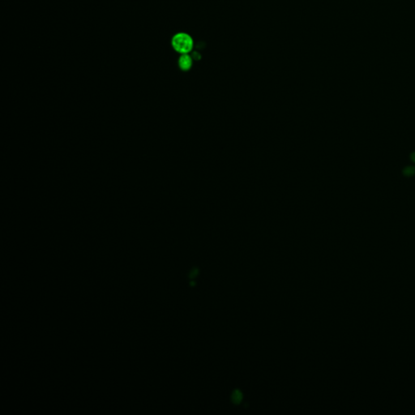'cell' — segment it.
Instances as JSON below:
<instances>
[{
	"label": "cell",
	"mask_w": 415,
	"mask_h": 415,
	"mask_svg": "<svg viewBox=\"0 0 415 415\" xmlns=\"http://www.w3.org/2000/svg\"><path fill=\"white\" fill-rule=\"evenodd\" d=\"M171 44L173 49L179 51L178 53L181 54L189 53L190 50H192L194 45L192 37L183 32H178L174 35L171 39Z\"/></svg>",
	"instance_id": "1"
},
{
	"label": "cell",
	"mask_w": 415,
	"mask_h": 415,
	"mask_svg": "<svg viewBox=\"0 0 415 415\" xmlns=\"http://www.w3.org/2000/svg\"><path fill=\"white\" fill-rule=\"evenodd\" d=\"M192 57L190 56L188 53H184L181 54V57L178 59V64H179L180 69L183 71H187L190 69V67L192 66Z\"/></svg>",
	"instance_id": "2"
},
{
	"label": "cell",
	"mask_w": 415,
	"mask_h": 415,
	"mask_svg": "<svg viewBox=\"0 0 415 415\" xmlns=\"http://www.w3.org/2000/svg\"><path fill=\"white\" fill-rule=\"evenodd\" d=\"M231 400L234 404H239L242 400V393L241 392V391L237 389L234 390L232 392Z\"/></svg>",
	"instance_id": "3"
},
{
	"label": "cell",
	"mask_w": 415,
	"mask_h": 415,
	"mask_svg": "<svg viewBox=\"0 0 415 415\" xmlns=\"http://www.w3.org/2000/svg\"><path fill=\"white\" fill-rule=\"evenodd\" d=\"M402 173L404 177H408V178L413 177V175H415V166H413V165L406 166L402 170Z\"/></svg>",
	"instance_id": "4"
},
{
	"label": "cell",
	"mask_w": 415,
	"mask_h": 415,
	"mask_svg": "<svg viewBox=\"0 0 415 415\" xmlns=\"http://www.w3.org/2000/svg\"><path fill=\"white\" fill-rule=\"evenodd\" d=\"M198 273H199V270L195 267V268H193V269L190 271V274H189V277H190V278H191V279L195 278V276L198 275Z\"/></svg>",
	"instance_id": "5"
},
{
	"label": "cell",
	"mask_w": 415,
	"mask_h": 415,
	"mask_svg": "<svg viewBox=\"0 0 415 415\" xmlns=\"http://www.w3.org/2000/svg\"><path fill=\"white\" fill-rule=\"evenodd\" d=\"M191 57H192L193 59H195V60H199L200 58H202L201 54H200L199 52H196V51L193 52L192 54H191Z\"/></svg>",
	"instance_id": "6"
},
{
	"label": "cell",
	"mask_w": 415,
	"mask_h": 415,
	"mask_svg": "<svg viewBox=\"0 0 415 415\" xmlns=\"http://www.w3.org/2000/svg\"><path fill=\"white\" fill-rule=\"evenodd\" d=\"M409 157H410V160H412L413 162L415 163V152H412L410 154V156H409Z\"/></svg>",
	"instance_id": "7"
}]
</instances>
